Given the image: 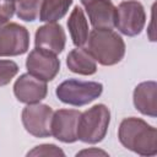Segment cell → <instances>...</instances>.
Returning a JSON list of instances; mask_svg holds the SVG:
<instances>
[{"label": "cell", "mask_w": 157, "mask_h": 157, "mask_svg": "<svg viewBox=\"0 0 157 157\" xmlns=\"http://www.w3.org/2000/svg\"><path fill=\"white\" fill-rule=\"evenodd\" d=\"M118 139L125 148L140 156L157 155V130L141 118L123 119L118 129Z\"/></svg>", "instance_id": "6da1fadb"}, {"label": "cell", "mask_w": 157, "mask_h": 157, "mask_svg": "<svg viewBox=\"0 0 157 157\" xmlns=\"http://www.w3.org/2000/svg\"><path fill=\"white\" fill-rule=\"evenodd\" d=\"M87 52L103 66L120 63L125 55V42L113 29L93 28L87 39Z\"/></svg>", "instance_id": "7a4b0ae2"}, {"label": "cell", "mask_w": 157, "mask_h": 157, "mask_svg": "<svg viewBox=\"0 0 157 157\" xmlns=\"http://www.w3.org/2000/svg\"><path fill=\"white\" fill-rule=\"evenodd\" d=\"M110 123V110L103 104L98 103L81 113L77 124V140L85 144L101 142L108 131Z\"/></svg>", "instance_id": "3957f363"}, {"label": "cell", "mask_w": 157, "mask_h": 157, "mask_svg": "<svg viewBox=\"0 0 157 157\" xmlns=\"http://www.w3.org/2000/svg\"><path fill=\"white\" fill-rule=\"evenodd\" d=\"M103 92V85L96 81H82L69 78L58 85L55 94L65 104L74 107L86 105L97 99Z\"/></svg>", "instance_id": "277c9868"}, {"label": "cell", "mask_w": 157, "mask_h": 157, "mask_svg": "<svg viewBox=\"0 0 157 157\" xmlns=\"http://www.w3.org/2000/svg\"><path fill=\"white\" fill-rule=\"evenodd\" d=\"M146 23L144 5L137 0L121 1L115 11V25L118 31L128 37L140 34Z\"/></svg>", "instance_id": "5b68a950"}, {"label": "cell", "mask_w": 157, "mask_h": 157, "mask_svg": "<svg viewBox=\"0 0 157 157\" xmlns=\"http://www.w3.org/2000/svg\"><path fill=\"white\" fill-rule=\"evenodd\" d=\"M53 109L48 104L33 103L27 104L22 109L21 119L23 128L28 134L34 137H49L52 136V118Z\"/></svg>", "instance_id": "8992f818"}, {"label": "cell", "mask_w": 157, "mask_h": 157, "mask_svg": "<svg viewBox=\"0 0 157 157\" xmlns=\"http://www.w3.org/2000/svg\"><path fill=\"white\" fill-rule=\"evenodd\" d=\"M29 32L16 22L0 23V56H17L27 53Z\"/></svg>", "instance_id": "52a82bcc"}, {"label": "cell", "mask_w": 157, "mask_h": 157, "mask_svg": "<svg viewBox=\"0 0 157 157\" xmlns=\"http://www.w3.org/2000/svg\"><path fill=\"white\" fill-rule=\"evenodd\" d=\"M26 69L28 74L42 80L52 81L60 71V60L56 54L42 48H34L26 59Z\"/></svg>", "instance_id": "ba28073f"}, {"label": "cell", "mask_w": 157, "mask_h": 157, "mask_svg": "<svg viewBox=\"0 0 157 157\" xmlns=\"http://www.w3.org/2000/svg\"><path fill=\"white\" fill-rule=\"evenodd\" d=\"M80 115L81 112L76 109L55 110L52 118V136L64 144L76 142Z\"/></svg>", "instance_id": "9c48e42d"}, {"label": "cell", "mask_w": 157, "mask_h": 157, "mask_svg": "<svg viewBox=\"0 0 157 157\" xmlns=\"http://www.w3.org/2000/svg\"><path fill=\"white\" fill-rule=\"evenodd\" d=\"M47 82L31 74H22L13 83V94L18 102L26 104L39 103L47 97Z\"/></svg>", "instance_id": "30bf717a"}, {"label": "cell", "mask_w": 157, "mask_h": 157, "mask_svg": "<svg viewBox=\"0 0 157 157\" xmlns=\"http://www.w3.org/2000/svg\"><path fill=\"white\" fill-rule=\"evenodd\" d=\"M81 4L93 28H114L117 7L112 0H81Z\"/></svg>", "instance_id": "8fae6325"}, {"label": "cell", "mask_w": 157, "mask_h": 157, "mask_svg": "<svg viewBox=\"0 0 157 157\" xmlns=\"http://www.w3.org/2000/svg\"><path fill=\"white\" fill-rule=\"evenodd\" d=\"M34 44L36 48L60 54L65 49L66 44V34L63 26L54 22L38 27L34 34Z\"/></svg>", "instance_id": "7c38bea8"}, {"label": "cell", "mask_w": 157, "mask_h": 157, "mask_svg": "<svg viewBox=\"0 0 157 157\" xmlns=\"http://www.w3.org/2000/svg\"><path fill=\"white\" fill-rule=\"evenodd\" d=\"M157 83L156 81H144L139 83L132 93V102L141 114L156 118L157 115Z\"/></svg>", "instance_id": "4fadbf2b"}, {"label": "cell", "mask_w": 157, "mask_h": 157, "mask_svg": "<svg viewBox=\"0 0 157 157\" xmlns=\"http://www.w3.org/2000/svg\"><path fill=\"white\" fill-rule=\"evenodd\" d=\"M66 66L71 72L85 76L93 75L97 71V61L83 47H77L67 54Z\"/></svg>", "instance_id": "5bb4252c"}, {"label": "cell", "mask_w": 157, "mask_h": 157, "mask_svg": "<svg viewBox=\"0 0 157 157\" xmlns=\"http://www.w3.org/2000/svg\"><path fill=\"white\" fill-rule=\"evenodd\" d=\"M66 25H67L72 43L76 47H83L87 43L90 31H88V22L85 16V12L78 5L75 6L74 10L71 11Z\"/></svg>", "instance_id": "9a60e30c"}, {"label": "cell", "mask_w": 157, "mask_h": 157, "mask_svg": "<svg viewBox=\"0 0 157 157\" xmlns=\"http://www.w3.org/2000/svg\"><path fill=\"white\" fill-rule=\"evenodd\" d=\"M74 0H43L39 11V21L54 23L61 20L69 11Z\"/></svg>", "instance_id": "2e32d148"}, {"label": "cell", "mask_w": 157, "mask_h": 157, "mask_svg": "<svg viewBox=\"0 0 157 157\" xmlns=\"http://www.w3.org/2000/svg\"><path fill=\"white\" fill-rule=\"evenodd\" d=\"M43 0H20L15 4V11L20 20L33 22L39 16Z\"/></svg>", "instance_id": "e0dca14e"}, {"label": "cell", "mask_w": 157, "mask_h": 157, "mask_svg": "<svg viewBox=\"0 0 157 157\" xmlns=\"http://www.w3.org/2000/svg\"><path fill=\"white\" fill-rule=\"evenodd\" d=\"M17 72L18 65L13 60L0 59V87L9 85Z\"/></svg>", "instance_id": "ac0fdd59"}, {"label": "cell", "mask_w": 157, "mask_h": 157, "mask_svg": "<svg viewBox=\"0 0 157 157\" xmlns=\"http://www.w3.org/2000/svg\"><path fill=\"white\" fill-rule=\"evenodd\" d=\"M27 156H65V152L53 144H43L36 146L27 152Z\"/></svg>", "instance_id": "d6986e66"}, {"label": "cell", "mask_w": 157, "mask_h": 157, "mask_svg": "<svg viewBox=\"0 0 157 157\" xmlns=\"http://www.w3.org/2000/svg\"><path fill=\"white\" fill-rule=\"evenodd\" d=\"M15 13V2L11 0H0V23L12 18Z\"/></svg>", "instance_id": "ffe728a7"}, {"label": "cell", "mask_w": 157, "mask_h": 157, "mask_svg": "<svg viewBox=\"0 0 157 157\" xmlns=\"http://www.w3.org/2000/svg\"><path fill=\"white\" fill-rule=\"evenodd\" d=\"M98 155H102V156H108V153L105 151H102V150H98V148H88V150H82L80 152L76 153V156H98Z\"/></svg>", "instance_id": "44dd1931"}, {"label": "cell", "mask_w": 157, "mask_h": 157, "mask_svg": "<svg viewBox=\"0 0 157 157\" xmlns=\"http://www.w3.org/2000/svg\"><path fill=\"white\" fill-rule=\"evenodd\" d=\"M11 1H13V2L16 4V2H17V1H20V0H11Z\"/></svg>", "instance_id": "7402d4cb"}]
</instances>
